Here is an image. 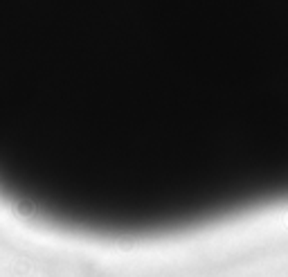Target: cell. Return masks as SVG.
<instances>
[{
  "label": "cell",
  "mask_w": 288,
  "mask_h": 277,
  "mask_svg": "<svg viewBox=\"0 0 288 277\" xmlns=\"http://www.w3.org/2000/svg\"><path fill=\"white\" fill-rule=\"evenodd\" d=\"M288 41V0H0V181L169 154L203 63Z\"/></svg>",
  "instance_id": "6da1fadb"
}]
</instances>
